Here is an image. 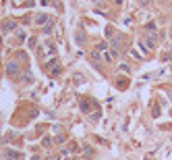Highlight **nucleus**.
I'll return each mask as SVG.
<instances>
[{
	"label": "nucleus",
	"mask_w": 172,
	"mask_h": 160,
	"mask_svg": "<svg viewBox=\"0 0 172 160\" xmlns=\"http://www.w3.org/2000/svg\"><path fill=\"white\" fill-rule=\"evenodd\" d=\"M89 58L93 60V64H96V67H100V64H102V56H100V50H91Z\"/></svg>",
	"instance_id": "nucleus-6"
},
{
	"label": "nucleus",
	"mask_w": 172,
	"mask_h": 160,
	"mask_svg": "<svg viewBox=\"0 0 172 160\" xmlns=\"http://www.w3.org/2000/svg\"><path fill=\"white\" fill-rule=\"evenodd\" d=\"M35 23H37V25H46V23H48V17H46L44 13L37 15V17H35Z\"/></svg>",
	"instance_id": "nucleus-8"
},
{
	"label": "nucleus",
	"mask_w": 172,
	"mask_h": 160,
	"mask_svg": "<svg viewBox=\"0 0 172 160\" xmlns=\"http://www.w3.org/2000/svg\"><path fill=\"white\" fill-rule=\"evenodd\" d=\"M52 144H54V139H52V137H44V139H41V146H44V148H52Z\"/></svg>",
	"instance_id": "nucleus-12"
},
{
	"label": "nucleus",
	"mask_w": 172,
	"mask_h": 160,
	"mask_svg": "<svg viewBox=\"0 0 172 160\" xmlns=\"http://www.w3.org/2000/svg\"><path fill=\"white\" fill-rule=\"evenodd\" d=\"M46 69L50 71V75H52V77H56V75H58V73L62 71V67L58 64V60L54 58V60H50V63H46Z\"/></svg>",
	"instance_id": "nucleus-2"
},
{
	"label": "nucleus",
	"mask_w": 172,
	"mask_h": 160,
	"mask_svg": "<svg viewBox=\"0 0 172 160\" xmlns=\"http://www.w3.org/2000/svg\"><path fill=\"white\" fill-rule=\"evenodd\" d=\"M6 73L11 77H19V63H17V60H8L6 63Z\"/></svg>",
	"instance_id": "nucleus-3"
},
{
	"label": "nucleus",
	"mask_w": 172,
	"mask_h": 160,
	"mask_svg": "<svg viewBox=\"0 0 172 160\" xmlns=\"http://www.w3.org/2000/svg\"><path fill=\"white\" fill-rule=\"evenodd\" d=\"M77 44H79V46H83V44H85V33H83V31H77Z\"/></svg>",
	"instance_id": "nucleus-10"
},
{
	"label": "nucleus",
	"mask_w": 172,
	"mask_h": 160,
	"mask_svg": "<svg viewBox=\"0 0 172 160\" xmlns=\"http://www.w3.org/2000/svg\"><path fill=\"white\" fill-rule=\"evenodd\" d=\"M4 158L6 160H23V154L15 152V150H4Z\"/></svg>",
	"instance_id": "nucleus-5"
},
{
	"label": "nucleus",
	"mask_w": 172,
	"mask_h": 160,
	"mask_svg": "<svg viewBox=\"0 0 172 160\" xmlns=\"http://www.w3.org/2000/svg\"><path fill=\"white\" fill-rule=\"evenodd\" d=\"M116 85L123 90V87H127L129 85V79H124V77H118V81H116Z\"/></svg>",
	"instance_id": "nucleus-11"
},
{
	"label": "nucleus",
	"mask_w": 172,
	"mask_h": 160,
	"mask_svg": "<svg viewBox=\"0 0 172 160\" xmlns=\"http://www.w3.org/2000/svg\"><path fill=\"white\" fill-rule=\"evenodd\" d=\"M0 50H2V40H0Z\"/></svg>",
	"instance_id": "nucleus-15"
},
{
	"label": "nucleus",
	"mask_w": 172,
	"mask_h": 160,
	"mask_svg": "<svg viewBox=\"0 0 172 160\" xmlns=\"http://www.w3.org/2000/svg\"><path fill=\"white\" fill-rule=\"evenodd\" d=\"M114 2H116V4H118V7H120V4H123V0H114Z\"/></svg>",
	"instance_id": "nucleus-14"
},
{
	"label": "nucleus",
	"mask_w": 172,
	"mask_h": 160,
	"mask_svg": "<svg viewBox=\"0 0 172 160\" xmlns=\"http://www.w3.org/2000/svg\"><path fill=\"white\" fill-rule=\"evenodd\" d=\"M170 38H172V29H170Z\"/></svg>",
	"instance_id": "nucleus-16"
},
{
	"label": "nucleus",
	"mask_w": 172,
	"mask_h": 160,
	"mask_svg": "<svg viewBox=\"0 0 172 160\" xmlns=\"http://www.w3.org/2000/svg\"><path fill=\"white\" fill-rule=\"evenodd\" d=\"M62 152H64V154H71V152H79V146H77V144H69L67 148H62Z\"/></svg>",
	"instance_id": "nucleus-7"
},
{
	"label": "nucleus",
	"mask_w": 172,
	"mask_h": 160,
	"mask_svg": "<svg viewBox=\"0 0 172 160\" xmlns=\"http://www.w3.org/2000/svg\"><path fill=\"white\" fill-rule=\"evenodd\" d=\"M0 27H2V33H13V31H17V29H19L15 19H4Z\"/></svg>",
	"instance_id": "nucleus-1"
},
{
	"label": "nucleus",
	"mask_w": 172,
	"mask_h": 160,
	"mask_svg": "<svg viewBox=\"0 0 172 160\" xmlns=\"http://www.w3.org/2000/svg\"><path fill=\"white\" fill-rule=\"evenodd\" d=\"M91 106L96 108V102H93L91 98H83L81 100V110L83 112H91Z\"/></svg>",
	"instance_id": "nucleus-4"
},
{
	"label": "nucleus",
	"mask_w": 172,
	"mask_h": 160,
	"mask_svg": "<svg viewBox=\"0 0 172 160\" xmlns=\"http://www.w3.org/2000/svg\"><path fill=\"white\" fill-rule=\"evenodd\" d=\"M41 29H44V33H52V31H54V23H52V21H48V23H46V25H44Z\"/></svg>",
	"instance_id": "nucleus-9"
},
{
	"label": "nucleus",
	"mask_w": 172,
	"mask_h": 160,
	"mask_svg": "<svg viewBox=\"0 0 172 160\" xmlns=\"http://www.w3.org/2000/svg\"><path fill=\"white\" fill-rule=\"evenodd\" d=\"M170 58H172V46H170V48H168V50H166V54L162 56V60H164V63H168Z\"/></svg>",
	"instance_id": "nucleus-13"
}]
</instances>
